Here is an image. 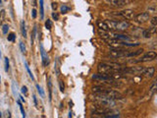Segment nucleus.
Segmentation results:
<instances>
[{
    "label": "nucleus",
    "mask_w": 157,
    "mask_h": 118,
    "mask_svg": "<svg viewBox=\"0 0 157 118\" xmlns=\"http://www.w3.org/2000/svg\"><path fill=\"white\" fill-rule=\"evenodd\" d=\"M40 56H41V60H42V64L43 66H48L49 63H50V60H49V57L46 50L44 49L43 45L40 44Z\"/></svg>",
    "instance_id": "8"
},
{
    "label": "nucleus",
    "mask_w": 157,
    "mask_h": 118,
    "mask_svg": "<svg viewBox=\"0 0 157 118\" xmlns=\"http://www.w3.org/2000/svg\"><path fill=\"white\" fill-rule=\"evenodd\" d=\"M20 49H21V51H22L23 53L26 52V45H25V44L23 41L20 42Z\"/></svg>",
    "instance_id": "27"
},
{
    "label": "nucleus",
    "mask_w": 157,
    "mask_h": 118,
    "mask_svg": "<svg viewBox=\"0 0 157 118\" xmlns=\"http://www.w3.org/2000/svg\"><path fill=\"white\" fill-rule=\"evenodd\" d=\"M92 92L96 95H105L107 98H110L112 99H121L123 98V95L120 94L119 92L110 90V89L106 88H101V87H93L92 88Z\"/></svg>",
    "instance_id": "3"
},
{
    "label": "nucleus",
    "mask_w": 157,
    "mask_h": 118,
    "mask_svg": "<svg viewBox=\"0 0 157 118\" xmlns=\"http://www.w3.org/2000/svg\"><path fill=\"white\" fill-rule=\"evenodd\" d=\"M107 4L114 7H123L127 3V0H106Z\"/></svg>",
    "instance_id": "10"
},
{
    "label": "nucleus",
    "mask_w": 157,
    "mask_h": 118,
    "mask_svg": "<svg viewBox=\"0 0 157 118\" xmlns=\"http://www.w3.org/2000/svg\"><path fill=\"white\" fill-rule=\"evenodd\" d=\"M21 30H22L23 37L26 38L28 35H27V29H26V24H25V21H23L22 24H21Z\"/></svg>",
    "instance_id": "17"
},
{
    "label": "nucleus",
    "mask_w": 157,
    "mask_h": 118,
    "mask_svg": "<svg viewBox=\"0 0 157 118\" xmlns=\"http://www.w3.org/2000/svg\"><path fill=\"white\" fill-rule=\"evenodd\" d=\"M51 28H52V22L47 19L45 21V29L46 30H51Z\"/></svg>",
    "instance_id": "21"
},
{
    "label": "nucleus",
    "mask_w": 157,
    "mask_h": 118,
    "mask_svg": "<svg viewBox=\"0 0 157 118\" xmlns=\"http://www.w3.org/2000/svg\"><path fill=\"white\" fill-rule=\"evenodd\" d=\"M8 31H9V26L8 25H4V26L2 27V33L4 35H7L8 34Z\"/></svg>",
    "instance_id": "24"
},
{
    "label": "nucleus",
    "mask_w": 157,
    "mask_h": 118,
    "mask_svg": "<svg viewBox=\"0 0 157 118\" xmlns=\"http://www.w3.org/2000/svg\"><path fill=\"white\" fill-rule=\"evenodd\" d=\"M120 16H122L125 19H135V14L134 12V10H131V9H126V10H123L119 13Z\"/></svg>",
    "instance_id": "9"
},
{
    "label": "nucleus",
    "mask_w": 157,
    "mask_h": 118,
    "mask_svg": "<svg viewBox=\"0 0 157 118\" xmlns=\"http://www.w3.org/2000/svg\"><path fill=\"white\" fill-rule=\"evenodd\" d=\"M39 13H40V19H43L44 18V2L43 0H39Z\"/></svg>",
    "instance_id": "13"
},
{
    "label": "nucleus",
    "mask_w": 157,
    "mask_h": 118,
    "mask_svg": "<svg viewBox=\"0 0 157 118\" xmlns=\"http://www.w3.org/2000/svg\"><path fill=\"white\" fill-rule=\"evenodd\" d=\"M33 98H34V104H35V106L37 107V96H35L34 95H33Z\"/></svg>",
    "instance_id": "33"
},
{
    "label": "nucleus",
    "mask_w": 157,
    "mask_h": 118,
    "mask_svg": "<svg viewBox=\"0 0 157 118\" xmlns=\"http://www.w3.org/2000/svg\"><path fill=\"white\" fill-rule=\"evenodd\" d=\"M150 92H157V78L155 79L154 81L152 82V84H151V86H150Z\"/></svg>",
    "instance_id": "16"
},
{
    "label": "nucleus",
    "mask_w": 157,
    "mask_h": 118,
    "mask_svg": "<svg viewBox=\"0 0 157 118\" xmlns=\"http://www.w3.org/2000/svg\"><path fill=\"white\" fill-rule=\"evenodd\" d=\"M1 5H2V1L0 0V6H1Z\"/></svg>",
    "instance_id": "35"
},
{
    "label": "nucleus",
    "mask_w": 157,
    "mask_h": 118,
    "mask_svg": "<svg viewBox=\"0 0 157 118\" xmlns=\"http://www.w3.org/2000/svg\"><path fill=\"white\" fill-rule=\"evenodd\" d=\"M7 38H8V41H15V39H16V35H15V34H10Z\"/></svg>",
    "instance_id": "26"
},
{
    "label": "nucleus",
    "mask_w": 157,
    "mask_h": 118,
    "mask_svg": "<svg viewBox=\"0 0 157 118\" xmlns=\"http://www.w3.org/2000/svg\"><path fill=\"white\" fill-rule=\"evenodd\" d=\"M155 73V68L154 67H147L146 69H144V74L145 78H152L153 75Z\"/></svg>",
    "instance_id": "12"
},
{
    "label": "nucleus",
    "mask_w": 157,
    "mask_h": 118,
    "mask_svg": "<svg viewBox=\"0 0 157 118\" xmlns=\"http://www.w3.org/2000/svg\"><path fill=\"white\" fill-rule=\"evenodd\" d=\"M48 92H49V101H51L52 99V83H51V78H48Z\"/></svg>",
    "instance_id": "14"
},
{
    "label": "nucleus",
    "mask_w": 157,
    "mask_h": 118,
    "mask_svg": "<svg viewBox=\"0 0 157 118\" xmlns=\"http://www.w3.org/2000/svg\"><path fill=\"white\" fill-rule=\"evenodd\" d=\"M149 19H150V15H149L148 12L141 13V14H138V15H135V22L138 23V24H144V23L147 22Z\"/></svg>",
    "instance_id": "6"
},
{
    "label": "nucleus",
    "mask_w": 157,
    "mask_h": 118,
    "mask_svg": "<svg viewBox=\"0 0 157 118\" xmlns=\"http://www.w3.org/2000/svg\"><path fill=\"white\" fill-rule=\"evenodd\" d=\"M52 18H53V19H54L55 21H58V20H59V16H58V14H56V13H54V12L52 13Z\"/></svg>",
    "instance_id": "31"
},
{
    "label": "nucleus",
    "mask_w": 157,
    "mask_h": 118,
    "mask_svg": "<svg viewBox=\"0 0 157 118\" xmlns=\"http://www.w3.org/2000/svg\"><path fill=\"white\" fill-rule=\"evenodd\" d=\"M142 51H144V49H138V50L135 51V52H129V54H128V57H135V56H138L140 55L141 53H142Z\"/></svg>",
    "instance_id": "18"
},
{
    "label": "nucleus",
    "mask_w": 157,
    "mask_h": 118,
    "mask_svg": "<svg viewBox=\"0 0 157 118\" xmlns=\"http://www.w3.org/2000/svg\"><path fill=\"white\" fill-rule=\"evenodd\" d=\"M51 6H52V9H53V10H56V9H57V3L53 2Z\"/></svg>",
    "instance_id": "34"
},
{
    "label": "nucleus",
    "mask_w": 157,
    "mask_h": 118,
    "mask_svg": "<svg viewBox=\"0 0 157 118\" xmlns=\"http://www.w3.org/2000/svg\"><path fill=\"white\" fill-rule=\"evenodd\" d=\"M98 72L99 73H106V74H110V73H117V72H121L122 73L123 67L122 65L118 63H114V62H103L100 63L98 65Z\"/></svg>",
    "instance_id": "1"
},
{
    "label": "nucleus",
    "mask_w": 157,
    "mask_h": 118,
    "mask_svg": "<svg viewBox=\"0 0 157 118\" xmlns=\"http://www.w3.org/2000/svg\"><path fill=\"white\" fill-rule=\"evenodd\" d=\"M24 64H25V67H26V70H27V72H28V76H30V78L31 79V80L34 81V77L33 73H31V69H30V67H28V64L26 61L24 62Z\"/></svg>",
    "instance_id": "15"
},
{
    "label": "nucleus",
    "mask_w": 157,
    "mask_h": 118,
    "mask_svg": "<svg viewBox=\"0 0 157 118\" xmlns=\"http://www.w3.org/2000/svg\"><path fill=\"white\" fill-rule=\"evenodd\" d=\"M4 1H6V0H4Z\"/></svg>",
    "instance_id": "37"
},
{
    "label": "nucleus",
    "mask_w": 157,
    "mask_h": 118,
    "mask_svg": "<svg viewBox=\"0 0 157 118\" xmlns=\"http://www.w3.org/2000/svg\"><path fill=\"white\" fill-rule=\"evenodd\" d=\"M105 23L108 27L109 31H118V32H123L126 31L127 29L130 28V24L126 22V21H121V22H117V21L112 20H106Z\"/></svg>",
    "instance_id": "4"
},
{
    "label": "nucleus",
    "mask_w": 157,
    "mask_h": 118,
    "mask_svg": "<svg viewBox=\"0 0 157 118\" xmlns=\"http://www.w3.org/2000/svg\"><path fill=\"white\" fill-rule=\"evenodd\" d=\"M31 17H33L34 19H35V18H37V10H35V9L31 10Z\"/></svg>",
    "instance_id": "32"
},
{
    "label": "nucleus",
    "mask_w": 157,
    "mask_h": 118,
    "mask_svg": "<svg viewBox=\"0 0 157 118\" xmlns=\"http://www.w3.org/2000/svg\"><path fill=\"white\" fill-rule=\"evenodd\" d=\"M35 88H37V92L39 95H40V96L41 98H44V92H43V90H42V88L40 87L39 85H35Z\"/></svg>",
    "instance_id": "19"
},
{
    "label": "nucleus",
    "mask_w": 157,
    "mask_h": 118,
    "mask_svg": "<svg viewBox=\"0 0 157 118\" xmlns=\"http://www.w3.org/2000/svg\"><path fill=\"white\" fill-rule=\"evenodd\" d=\"M4 17H5V11L4 10H1V12H0V25L4 21Z\"/></svg>",
    "instance_id": "25"
},
{
    "label": "nucleus",
    "mask_w": 157,
    "mask_h": 118,
    "mask_svg": "<svg viewBox=\"0 0 157 118\" xmlns=\"http://www.w3.org/2000/svg\"><path fill=\"white\" fill-rule=\"evenodd\" d=\"M68 11H70V7H68L67 5H63L61 7V13L62 14H66Z\"/></svg>",
    "instance_id": "23"
},
{
    "label": "nucleus",
    "mask_w": 157,
    "mask_h": 118,
    "mask_svg": "<svg viewBox=\"0 0 157 118\" xmlns=\"http://www.w3.org/2000/svg\"><path fill=\"white\" fill-rule=\"evenodd\" d=\"M5 71L8 72L9 69H10V64H9V58L8 57H5Z\"/></svg>",
    "instance_id": "22"
},
{
    "label": "nucleus",
    "mask_w": 157,
    "mask_h": 118,
    "mask_svg": "<svg viewBox=\"0 0 157 118\" xmlns=\"http://www.w3.org/2000/svg\"><path fill=\"white\" fill-rule=\"evenodd\" d=\"M93 102L98 107H104V108H113L116 106L115 99H112L110 98H107L105 95H96L93 96Z\"/></svg>",
    "instance_id": "2"
},
{
    "label": "nucleus",
    "mask_w": 157,
    "mask_h": 118,
    "mask_svg": "<svg viewBox=\"0 0 157 118\" xmlns=\"http://www.w3.org/2000/svg\"><path fill=\"white\" fill-rule=\"evenodd\" d=\"M17 103H18V105H19V107H20V110H21V113H22V116L25 118L27 115H26V112H25V109H24V107L22 105V103H21L20 101H17Z\"/></svg>",
    "instance_id": "20"
},
{
    "label": "nucleus",
    "mask_w": 157,
    "mask_h": 118,
    "mask_svg": "<svg viewBox=\"0 0 157 118\" xmlns=\"http://www.w3.org/2000/svg\"><path fill=\"white\" fill-rule=\"evenodd\" d=\"M156 33H157V29L154 28V27H151V28L147 29V30L144 31V37L146 38H151L152 35H154Z\"/></svg>",
    "instance_id": "11"
},
{
    "label": "nucleus",
    "mask_w": 157,
    "mask_h": 118,
    "mask_svg": "<svg viewBox=\"0 0 157 118\" xmlns=\"http://www.w3.org/2000/svg\"><path fill=\"white\" fill-rule=\"evenodd\" d=\"M129 51L125 49H112L109 51V55L113 58H121V57H128Z\"/></svg>",
    "instance_id": "5"
},
{
    "label": "nucleus",
    "mask_w": 157,
    "mask_h": 118,
    "mask_svg": "<svg viewBox=\"0 0 157 118\" xmlns=\"http://www.w3.org/2000/svg\"><path fill=\"white\" fill-rule=\"evenodd\" d=\"M0 117H2V114H1V112H0Z\"/></svg>",
    "instance_id": "36"
},
{
    "label": "nucleus",
    "mask_w": 157,
    "mask_h": 118,
    "mask_svg": "<svg viewBox=\"0 0 157 118\" xmlns=\"http://www.w3.org/2000/svg\"><path fill=\"white\" fill-rule=\"evenodd\" d=\"M59 86H60V91L63 92H64V89H65V87H64V82L63 81H60L59 82Z\"/></svg>",
    "instance_id": "30"
},
{
    "label": "nucleus",
    "mask_w": 157,
    "mask_h": 118,
    "mask_svg": "<svg viewBox=\"0 0 157 118\" xmlns=\"http://www.w3.org/2000/svg\"><path fill=\"white\" fill-rule=\"evenodd\" d=\"M150 23L153 25V26H157V17H153L150 20Z\"/></svg>",
    "instance_id": "29"
},
{
    "label": "nucleus",
    "mask_w": 157,
    "mask_h": 118,
    "mask_svg": "<svg viewBox=\"0 0 157 118\" xmlns=\"http://www.w3.org/2000/svg\"><path fill=\"white\" fill-rule=\"evenodd\" d=\"M21 92H22V94H24L25 95H26L28 94V88L26 87V86H23L22 89H21Z\"/></svg>",
    "instance_id": "28"
},
{
    "label": "nucleus",
    "mask_w": 157,
    "mask_h": 118,
    "mask_svg": "<svg viewBox=\"0 0 157 118\" xmlns=\"http://www.w3.org/2000/svg\"><path fill=\"white\" fill-rule=\"evenodd\" d=\"M157 57V53L155 51H148L147 53H145V54L141 57V59L137 60V61L135 62H147V61H151V60L155 59Z\"/></svg>",
    "instance_id": "7"
}]
</instances>
